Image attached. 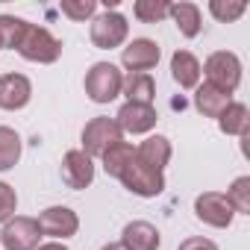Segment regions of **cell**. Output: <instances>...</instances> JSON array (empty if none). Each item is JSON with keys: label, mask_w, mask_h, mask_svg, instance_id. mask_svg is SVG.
<instances>
[{"label": "cell", "mask_w": 250, "mask_h": 250, "mask_svg": "<svg viewBox=\"0 0 250 250\" xmlns=\"http://www.w3.org/2000/svg\"><path fill=\"white\" fill-rule=\"evenodd\" d=\"M18 53L27 59V62H39V65H53L62 53V42L47 30V27H36L30 24V30L24 33L21 44H18Z\"/></svg>", "instance_id": "obj_1"}, {"label": "cell", "mask_w": 250, "mask_h": 250, "mask_svg": "<svg viewBox=\"0 0 250 250\" xmlns=\"http://www.w3.org/2000/svg\"><path fill=\"white\" fill-rule=\"evenodd\" d=\"M200 74H206V83H209V85H215V88L232 94V91L238 88V83H241V62H238V56L229 53V50H215V53L203 62Z\"/></svg>", "instance_id": "obj_2"}, {"label": "cell", "mask_w": 250, "mask_h": 250, "mask_svg": "<svg viewBox=\"0 0 250 250\" xmlns=\"http://www.w3.org/2000/svg\"><path fill=\"white\" fill-rule=\"evenodd\" d=\"M121 85H124V74L112 62H94L85 74V94L94 103H112L121 94Z\"/></svg>", "instance_id": "obj_3"}, {"label": "cell", "mask_w": 250, "mask_h": 250, "mask_svg": "<svg viewBox=\"0 0 250 250\" xmlns=\"http://www.w3.org/2000/svg\"><path fill=\"white\" fill-rule=\"evenodd\" d=\"M124 142V133L121 127L115 124V118H91L85 124V130H83V153H88L91 159L94 156H103L112 145Z\"/></svg>", "instance_id": "obj_4"}, {"label": "cell", "mask_w": 250, "mask_h": 250, "mask_svg": "<svg viewBox=\"0 0 250 250\" xmlns=\"http://www.w3.org/2000/svg\"><path fill=\"white\" fill-rule=\"evenodd\" d=\"M118 180L124 183V188H127V191H133V194H139V197H156V194L165 191V177H162V171H153V168L142 165L136 156L130 159L127 168L121 171Z\"/></svg>", "instance_id": "obj_5"}, {"label": "cell", "mask_w": 250, "mask_h": 250, "mask_svg": "<svg viewBox=\"0 0 250 250\" xmlns=\"http://www.w3.org/2000/svg\"><path fill=\"white\" fill-rule=\"evenodd\" d=\"M130 36V24L121 12H103L91 21V44L100 47V50H112V47H121Z\"/></svg>", "instance_id": "obj_6"}, {"label": "cell", "mask_w": 250, "mask_h": 250, "mask_svg": "<svg viewBox=\"0 0 250 250\" xmlns=\"http://www.w3.org/2000/svg\"><path fill=\"white\" fill-rule=\"evenodd\" d=\"M39 238H42L39 221L36 218H24V215L9 218L3 224V229H0V241H3L6 250H36Z\"/></svg>", "instance_id": "obj_7"}, {"label": "cell", "mask_w": 250, "mask_h": 250, "mask_svg": "<svg viewBox=\"0 0 250 250\" xmlns=\"http://www.w3.org/2000/svg\"><path fill=\"white\" fill-rule=\"evenodd\" d=\"M194 215H197V221H203L206 227H215V229H227L235 218L227 194H221V191H203L194 200Z\"/></svg>", "instance_id": "obj_8"}, {"label": "cell", "mask_w": 250, "mask_h": 250, "mask_svg": "<svg viewBox=\"0 0 250 250\" xmlns=\"http://www.w3.org/2000/svg\"><path fill=\"white\" fill-rule=\"evenodd\" d=\"M39 229H42V235H50V238H71V235H77V229H80V218H77V212L74 209H68V206H47L42 215H39Z\"/></svg>", "instance_id": "obj_9"}, {"label": "cell", "mask_w": 250, "mask_h": 250, "mask_svg": "<svg viewBox=\"0 0 250 250\" xmlns=\"http://www.w3.org/2000/svg\"><path fill=\"white\" fill-rule=\"evenodd\" d=\"M156 109L153 106H142V103H124L115 115V124L121 127V133H130V136H142L150 133L156 127Z\"/></svg>", "instance_id": "obj_10"}, {"label": "cell", "mask_w": 250, "mask_h": 250, "mask_svg": "<svg viewBox=\"0 0 250 250\" xmlns=\"http://www.w3.org/2000/svg\"><path fill=\"white\" fill-rule=\"evenodd\" d=\"M121 62L130 74H147L159 65V44L153 39H133L121 53Z\"/></svg>", "instance_id": "obj_11"}, {"label": "cell", "mask_w": 250, "mask_h": 250, "mask_svg": "<svg viewBox=\"0 0 250 250\" xmlns=\"http://www.w3.org/2000/svg\"><path fill=\"white\" fill-rule=\"evenodd\" d=\"M62 180L74 191L88 188L91 180H94V159L83 150H68L65 159H62Z\"/></svg>", "instance_id": "obj_12"}, {"label": "cell", "mask_w": 250, "mask_h": 250, "mask_svg": "<svg viewBox=\"0 0 250 250\" xmlns=\"http://www.w3.org/2000/svg\"><path fill=\"white\" fill-rule=\"evenodd\" d=\"M33 97V83L24 74H3L0 77V109L18 112L30 103Z\"/></svg>", "instance_id": "obj_13"}, {"label": "cell", "mask_w": 250, "mask_h": 250, "mask_svg": "<svg viewBox=\"0 0 250 250\" xmlns=\"http://www.w3.org/2000/svg\"><path fill=\"white\" fill-rule=\"evenodd\" d=\"M121 244L127 250H159L162 235L147 221H130L127 227H124V232H121Z\"/></svg>", "instance_id": "obj_14"}, {"label": "cell", "mask_w": 250, "mask_h": 250, "mask_svg": "<svg viewBox=\"0 0 250 250\" xmlns=\"http://www.w3.org/2000/svg\"><path fill=\"white\" fill-rule=\"evenodd\" d=\"M136 159L153 171H165V165L171 162V142L165 136H150L136 147Z\"/></svg>", "instance_id": "obj_15"}, {"label": "cell", "mask_w": 250, "mask_h": 250, "mask_svg": "<svg viewBox=\"0 0 250 250\" xmlns=\"http://www.w3.org/2000/svg\"><path fill=\"white\" fill-rule=\"evenodd\" d=\"M171 77L180 88H197L200 85V62L188 50H177L171 56Z\"/></svg>", "instance_id": "obj_16"}, {"label": "cell", "mask_w": 250, "mask_h": 250, "mask_svg": "<svg viewBox=\"0 0 250 250\" xmlns=\"http://www.w3.org/2000/svg\"><path fill=\"white\" fill-rule=\"evenodd\" d=\"M121 91L127 94V103H142V106H153L156 97V83L150 74H127L124 77Z\"/></svg>", "instance_id": "obj_17"}, {"label": "cell", "mask_w": 250, "mask_h": 250, "mask_svg": "<svg viewBox=\"0 0 250 250\" xmlns=\"http://www.w3.org/2000/svg\"><path fill=\"white\" fill-rule=\"evenodd\" d=\"M229 103H232V97H229L227 91H221V88H215V85H209V83L197 85L194 106H197V112H200V115H206V118H218Z\"/></svg>", "instance_id": "obj_18"}, {"label": "cell", "mask_w": 250, "mask_h": 250, "mask_svg": "<svg viewBox=\"0 0 250 250\" xmlns=\"http://www.w3.org/2000/svg\"><path fill=\"white\" fill-rule=\"evenodd\" d=\"M218 127H221V133H227V136H247V130H250V112H247V106L244 103H229L221 115H218Z\"/></svg>", "instance_id": "obj_19"}, {"label": "cell", "mask_w": 250, "mask_h": 250, "mask_svg": "<svg viewBox=\"0 0 250 250\" xmlns=\"http://www.w3.org/2000/svg\"><path fill=\"white\" fill-rule=\"evenodd\" d=\"M168 15L174 18L177 30L186 36V39H194L200 33V9L194 3H188V0H183V3H171Z\"/></svg>", "instance_id": "obj_20"}, {"label": "cell", "mask_w": 250, "mask_h": 250, "mask_svg": "<svg viewBox=\"0 0 250 250\" xmlns=\"http://www.w3.org/2000/svg\"><path fill=\"white\" fill-rule=\"evenodd\" d=\"M136 156V150H133V145L130 142H118V145H112L100 159H103V171L109 174V177H121V171L130 165V159Z\"/></svg>", "instance_id": "obj_21"}, {"label": "cell", "mask_w": 250, "mask_h": 250, "mask_svg": "<svg viewBox=\"0 0 250 250\" xmlns=\"http://www.w3.org/2000/svg\"><path fill=\"white\" fill-rule=\"evenodd\" d=\"M30 30V24L24 18H15V15H0V50H18L24 33Z\"/></svg>", "instance_id": "obj_22"}, {"label": "cell", "mask_w": 250, "mask_h": 250, "mask_svg": "<svg viewBox=\"0 0 250 250\" xmlns=\"http://www.w3.org/2000/svg\"><path fill=\"white\" fill-rule=\"evenodd\" d=\"M21 159V136L12 127H0V171L15 168Z\"/></svg>", "instance_id": "obj_23"}, {"label": "cell", "mask_w": 250, "mask_h": 250, "mask_svg": "<svg viewBox=\"0 0 250 250\" xmlns=\"http://www.w3.org/2000/svg\"><path fill=\"white\" fill-rule=\"evenodd\" d=\"M168 9H171L168 0H136L133 15L142 24H159L162 18H168Z\"/></svg>", "instance_id": "obj_24"}, {"label": "cell", "mask_w": 250, "mask_h": 250, "mask_svg": "<svg viewBox=\"0 0 250 250\" xmlns=\"http://www.w3.org/2000/svg\"><path fill=\"white\" fill-rule=\"evenodd\" d=\"M227 200H229L232 212L250 215V177H238V180H232V186L227 188Z\"/></svg>", "instance_id": "obj_25"}, {"label": "cell", "mask_w": 250, "mask_h": 250, "mask_svg": "<svg viewBox=\"0 0 250 250\" xmlns=\"http://www.w3.org/2000/svg\"><path fill=\"white\" fill-rule=\"evenodd\" d=\"M209 12H212V18H218L221 24H232V21H238V18L247 12V3H244V0H212V3H209Z\"/></svg>", "instance_id": "obj_26"}, {"label": "cell", "mask_w": 250, "mask_h": 250, "mask_svg": "<svg viewBox=\"0 0 250 250\" xmlns=\"http://www.w3.org/2000/svg\"><path fill=\"white\" fill-rule=\"evenodd\" d=\"M62 15H68L71 21H85L94 15L97 9V0H62Z\"/></svg>", "instance_id": "obj_27"}, {"label": "cell", "mask_w": 250, "mask_h": 250, "mask_svg": "<svg viewBox=\"0 0 250 250\" xmlns=\"http://www.w3.org/2000/svg\"><path fill=\"white\" fill-rule=\"evenodd\" d=\"M18 209V194L9 183H0V224H6L9 218H15Z\"/></svg>", "instance_id": "obj_28"}, {"label": "cell", "mask_w": 250, "mask_h": 250, "mask_svg": "<svg viewBox=\"0 0 250 250\" xmlns=\"http://www.w3.org/2000/svg\"><path fill=\"white\" fill-rule=\"evenodd\" d=\"M177 250H218V244H215V241H209V238L194 235V238H186Z\"/></svg>", "instance_id": "obj_29"}, {"label": "cell", "mask_w": 250, "mask_h": 250, "mask_svg": "<svg viewBox=\"0 0 250 250\" xmlns=\"http://www.w3.org/2000/svg\"><path fill=\"white\" fill-rule=\"evenodd\" d=\"M36 250H68V247H65L62 241H47V244H39Z\"/></svg>", "instance_id": "obj_30"}, {"label": "cell", "mask_w": 250, "mask_h": 250, "mask_svg": "<svg viewBox=\"0 0 250 250\" xmlns=\"http://www.w3.org/2000/svg\"><path fill=\"white\" fill-rule=\"evenodd\" d=\"M100 250H127V247H124V244H121V241H112V244H103V247H100Z\"/></svg>", "instance_id": "obj_31"}]
</instances>
